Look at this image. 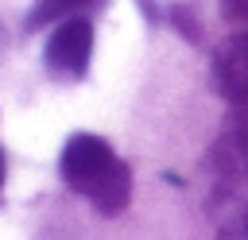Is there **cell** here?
Here are the masks:
<instances>
[{
	"label": "cell",
	"mask_w": 248,
	"mask_h": 240,
	"mask_svg": "<svg viewBox=\"0 0 248 240\" xmlns=\"http://www.w3.org/2000/svg\"><path fill=\"white\" fill-rule=\"evenodd\" d=\"M217 240H248V225H244V228H225Z\"/></svg>",
	"instance_id": "obj_7"
},
{
	"label": "cell",
	"mask_w": 248,
	"mask_h": 240,
	"mask_svg": "<svg viewBox=\"0 0 248 240\" xmlns=\"http://www.w3.org/2000/svg\"><path fill=\"white\" fill-rule=\"evenodd\" d=\"M89 58H93V23L85 15H74V19H62L50 39H46V50H43V62L54 77H85L89 70Z\"/></svg>",
	"instance_id": "obj_3"
},
{
	"label": "cell",
	"mask_w": 248,
	"mask_h": 240,
	"mask_svg": "<svg viewBox=\"0 0 248 240\" xmlns=\"http://www.w3.org/2000/svg\"><path fill=\"white\" fill-rule=\"evenodd\" d=\"M221 12L229 19H248V0H221Z\"/></svg>",
	"instance_id": "obj_6"
},
{
	"label": "cell",
	"mask_w": 248,
	"mask_h": 240,
	"mask_svg": "<svg viewBox=\"0 0 248 240\" xmlns=\"http://www.w3.org/2000/svg\"><path fill=\"white\" fill-rule=\"evenodd\" d=\"M62 182L81 194L97 213L105 217H116L128 209V197H132V170L124 159H116V151L101 139V135H89V132H78L66 139L62 147Z\"/></svg>",
	"instance_id": "obj_1"
},
{
	"label": "cell",
	"mask_w": 248,
	"mask_h": 240,
	"mask_svg": "<svg viewBox=\"0 0 248 240\" xmlns=\"http://www.w3.org/2000/svg\"><path fill=\"white\" fill-rule=\"evenodd\" d=\"M205 209L221 232L248 225V132H229L209 147Z\"/></svg>",
	"instance_id": "obj_2"
},
{
	"label": "cell",
	"mask_w": 248,
	"mask_h": 240,
	"mask_svg": "<svg viewBox=\"0 0 248 240\" xmlns=\"http://www.w3.org/2000/svg\"><path fill=\"white\" fill-rule=\"evenodd\" d=\"M0 186H4V151H0Z\"/></svg>",
	"instance_id": "obj_8"
},
{
	"label": "cell",
	"mask_w": 248,
	"mask_h": 240,
	"mask_svg": "<svg viewBox=\"0 0 248 240\" xmlns=\"http://www.w3.org/2000/svg\"><path fill=\"white\" fill-rule=\"evenodd\" d=\"M105 0H35V8L27 12V31H43L46 23H62V19H74V15H85V12H97Z\"/></svg>",
	"instance_id": "obj_5"
},
{
	"label": "cell",
	"mask_w": 248,
	"mask_h": 240,
	"mask_svg": "<svg viewBox=\"0 0 248 240\" xmlns=\"http://www.w3.org/2000/svg\"><path fill=\"white\" fill-rule=\"evenodd\" d=\"M213 77H217V89L232 101V105H248V31L244 35H232L217 58H213Z\"/></svg>",
	"instance_id": "obj_4"
}]
</instances>
